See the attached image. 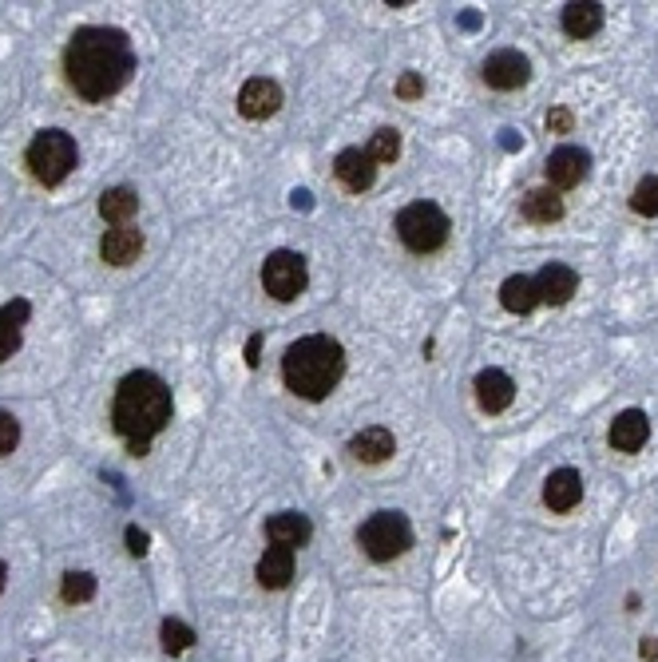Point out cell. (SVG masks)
Segmentation results:
<instances>
[{"label": "cell", "mask_w": 658, "mask_h": 662, "mask_svg": "<svg viewBox=\"0 0 658 662\" xmlns=\"http://www.w3.org/2000/svg\"><path fill=\"white\" fill-rule=\"evenodd\" d=\"M520 215L528 222H536V226H551V222L563 219V199H559V191H551V187L528 191L524 203H520Z\"/></svg>", "instance_id": "24"}, {"label": "cell", "mask_w": 658, "mask_h": 662, "mask_svg": "<svg viewBox=\"0 0 658 662\" xmlns=\"http://www.w3.org/2000/svg\"><path fill=\"white\" fill-rule=\"evenodd\" d=\"M76 163H80V147H76V139H72L68 131H60V127L36 131L32 143H28V151H24V167H28V175H32L40 187H60V183L76 171Z\"/></svg>", "instance_id": "4"}, {"label": "cell", "mask_w": 658, "mask_h": 662, "mask_svg": "<svg viewBox=\"0 0 658 662\" xmlns=\"http://www.w3.org/2000/svg\"><path fill=\"white\" fill-rule=\"evenodd\" d=\"M421 96H425V80H421V72H405V76L397 80V100L413 104V100H421Z\"/></svg>", "instance_id": "30"}, {"label": "cell", "mask_w": 658, "mask_h": 662, "mask_svg": "<svg viewBox=\"0 0 658 662\" xmlns=\"http://www.w3.org/2000/svg\"><path fill=\"white\" fill-rule=\"evenodd\" d=\"M278 108H282V88H278V80L254 76V80L242 84V92H238V115H242V119L262 123V119L278 115Z\"/></svg>", "instance_id": "10"}, {"label": "cell", "mask_w": 658, "mask_h": 662, "mask_svg": "<svg viewBox=\"0 0 658 662\" xmlns=\"http://www.w3.org/2000/svg\"><path fill=\"white\" fill-rule=\"evenodd\" d=\"M135 76V48L123 28L84 24L64 44V80L88 104H108Z\"/></svg>", "instance_id": "1"}, {"label": "cell", "mask_w": 658, "mask_h": 662, "mask_svg": "<svg viewBox=\"0 0 658 662\" xmlns=\"http://www.w3.org/2000/svg\"><path fill=\"white\" fill-rule=\"evenodd\" d=\"M135 211H139V195L131 187H108L100 195V219L108 226H131Z\"/></svg>", "instance_id": "23"}, {"label": "cell", "mask_w": 658, "mask_h": 662, "mask_svg": "<svg viewBox=\"0 0 658 662\" xmlns=\"http://www.w3.org/2000/svg\"><path fill=\"white\" fill-rule=\"evenodd\" d=\"M123 540H127V552H131V555H147V548H151V536H147L139 524H127Z\"/></svg>", "instance_id": "31"}, {"label": "cell", "mask_w": 658, "mask_h": 662, "mask_svg": "<svg viewBox=\"0 0 658 662\" xmlns=\"http://www.w3.org/2000/svg\"><path fill=\"white\" fill-rule=\"evenodd\" d=\"M357 548L373 563H393L413 548V524L405 512H373L357 528Z\"/></svg>", "instance_id": "5"}, {"label": "cell", "mask_w": 658, "mask_h": 662, "mask_svg": "<svg viewBox=\"0 0 658 662\" xmlns=\"http://www.w3.org/2000/svg\"><path fill=\"white\" fill-rule=\"evenodd\" d=\"M480 80L488 88H496V92H516V88H524L532 80V60L524 52H516V48H500V52H492L480 64Z\"/></svg>", "instance_id": "8"}, {"label": "cell", "mask_w": 658, "mask_h": 662, "mask_svg": "<svg viewBox=\"0 0 658 662\" xmlns=\"http://www.w3.org/2000/svg\"><path fill=\"white\" fill-rule=\"evenodd\" d=\"M345 377V349L329 333L298 337L282 353V381L302 401H326Z\"/></svg>", "instance_id": "3"}, {"label": "cell", "mask_w": 658, "mask_h": 662, "mask_svg": "<svg viewBox=\"0 0 658 662\" xmlns=\"http://www.w3.org/2000/svg\"><path fill=\"white\" fill-rule=\"evenodd\" d=\"M512 401H516V381L504 369H480L476 373V405L484 413L496 417V413L512 409Z\"/></svg>", "instance_id": "12"}, {"label": "cell", "mask_w": 658, "mask_h": 662, "mask_svg": "<svg viewBox=\"0 0 658 662\" xmlns=\"http://www.w3.org/2000/svg\"><path fill=\"white\" fill-rule=\"evenodd\" d=\"M647 437H651V421H647L643 409H627V413H619L615 425L607 429V444H611L615 452H639V448L647 444Z\"/></svg>", "instance_id": "16"}, {"label": "cell", "mask_w": 658, "mask_h": 662, "mask_svg": "<svg viewBox=\"0 0 658 662\" xmlns=\"http://www.w3.org/2000/svg\"><path fill=\"white\" fill-rule=\"evenodd\" d=\"M571 123H575V119H571V111L567 108L548 111V127L555 131V135H567V131H571Z\"/></svg>", "instance_id": "32"}, {"label": "cell", "mask_w": 658, "mask_h": 662, "mask_svg": "<svg viewBox=\"0 0 658 662\" xmlns=\"http://www.w3.org/2000/svg\"><path fill=\"white\" fill-rule=\"evenodd\" d=\"M306 286H310V270H306V258L298 250L266 254V262H262V290L274 302H294V298L306 294Z\"/></svg>", "instance_id": "7"}, {"label": "cell", "mask_w": 658, "mask_h": 662, "mask_svg": "<svg viewBox=\"0 0 658 662\" xmlns=\"http://www.w3.org/2000/svg\"><path fill=\"white\" fill-rule=\"evenodd\" d=\"M4 583H8V567L0 563V595H4Z\"/></svg>", "instance_id": "35"}, {"label": "cell", "mask_w": 658, "mask_h": 662, "mask_svg": "<svg viewBox=\"0 0 658 662\" xmlns=\"http://www.w3.org/2000/svg\"><path fill=\"white\" fill-rule=\"evenodd\" d=\"M258 353H262V333H254V337L246 341V365H250V369H258V361H262Z\"/></svg>", "instance_id": "33"}, {"label": "cell", "mask_w": 658, "mask_h": 662, "mask_svg": "<svg viewBox=\"0 0 658 662\" xmlns=\"http://www.w3.org/2000/svg\"><path fill=\"white\" fill-rule=\"evenodd\" d=\"M559 24L571 40H591L603 28V4H567Z\"/></svg>", "instance_id": "22"}, {"label": "cell", "mask_w": 658, "mask_h": 662, "mask_svg": "<svg viewBox=\"0 0 658 662\" xmlns=\"http://www.w3.org/2000/svg\"><path fill=\"white\" fill-rule=\"evenodd\" d=\"M143 246H147V238L139 226H111L100 238V258L108 266H131V262H139Z\"/></svg>", "instance_id": "13"}, {"label": "cell", "mask_w": 658, "mask_h": 662, "mask_svg": "<svg viewBox=\"0 0 658 662\" xmlns=\"http://www.w3.org/2000/svg\"><path fill=\"white\" fill-rule=\"evenodd\" d=\"M16 444H20V421L8 409H0V456L16 452Z\"/></svg>", "instance_id": "29"}, {"label": "cell", "mask_w": 658, "mask_h": 662, "mask_svg": "<svg viewBox=\"0 0 658 662\" xmlns=\"http://www.w3.org/2000/svg\"><path fill=\"white\" fill-rule=\"evenodd\" d=\"M500 306H504L508 314H532V310L540 306L536 278H528V274H512V278H504V286H500Z\"/></svg>", "instance_id": "21"}, {"label": "cell", "mask_w": 658, "mask_h": 662, "mask_svg": "<svg viewBox=\"0 0 658 662\" xmlns=\"http://www.w3.org/2000/svg\"><path fill=\"white\" fill-rule=\"evenodd\" d=\"M583 500V476L575 468H555L544 480V504L551 512H571Z\"/></svg>", "instance_id": "17"}, {"label": "cell", "mask_w": 658, "mask_h": 662, "mask_svg": "<svg viewBox=\"0 0 658 662\" xmlns=\"http://www.w3.org/2000/svg\"><path fill=\"white\" fill-rule=\"evenodd\" d=\"M159 639H163V651H167L171 659H179L183 651H191V643H195V631H191L187 623H179V619H163V627H159Z\"/></svg>", "instance_id": "27"}, {"label": "cell", "mask_w": 658, "mask_h": 662, "mask_svg": "<svg viewBox=\"0 0 658 662\" xmlns=\"http://www.w3.org/2000/svg\"><path fill=\"white\" fill-rule=\"evenodd\" d=\"M333 175H337V183H341L349 195H365V191L377 183V163L369 159V151L345 147V151H337V159H333Z\"/></svg>", "instance_id": "11"}, {"label": "cell", "mask_w": 658, "mask_h": 662, "mask_svg": "<svg viewBox=\"0 0 658 662\" xmlns=\"http://www.w3.org/2000/svg\"><path fill=\"white\" fill-rule=\"evenodd\" d=\"M587 171H591V155L583 151V147H555L548 155V163H544V175H548L551 191H571V187H579L583 179H587Z\"/></svg>", "instance_id": "9"}, {"label": "cell", "mask_w": 658, "mask_h": 662, "mask_svg": "<svg viewBox=\"0 0 658 662\" xmlns=\"http://www.w3.org/2000/svg\"><path fill=\"white\" fill-rule=\"evenodd\" d=\"M175 401H171V385L151 373V369H135L115 385V401H111V425L115 433L127 441L131 456H147L151 441L171 425Z\"/></svg>", "instance_id": "2"}, {"label": "cell", "mask_w": 658, "mask_h": 662, "mask_svg": "<svg viewBox=\"0 0 658 662\" xmlns=\"http://www.w3.org/2000/svg\"><path fill=\"white\" fill-rule=\"evenodd\" d=\"M365 151H369L373 163H397L401 159V131L397 127H377Z\"/></svg>", "instance_id": "26"}, {"label": "cell", "mask_w": 658, "mask_h": 662, "mask_svg": "<svg viewBox=\"0 0 658 662\" xmlns=\"http://www.w3.org/2000/svg\"><path fill=\"white\" fill-rule=\"evenodd\" d=\"M639 659H643V662H655L658 659V639H643V647H639Z\"/></svg>", "instance_id": "34"}, {"label": "cell", "mask_w": 658, "mask_h": 662, "mask_svg": "<svg viewBox=\"0 0 658 662\" xmlns=\"http://www.w3.org/2000/svg\"><path fill=\"white\" fill-rule=\"evenodd\" d=\"M60 599H64L68 607L92 603V599H96V575H92V571H68V575L60 579Z\"/></svg>", "instance_id": "25"}, {"label": "cell", "mask_w": 658, "mask_h": 662, "mask_svg": "<svg viewBox=\"0 0 658 662\" xmlns=\"http://www.w3.org/2000/svg\"><path fill=\"white\" fill-rule=\"evenodd\" d=\"M452 222L440 211L437 203H409L397 215V238L405 242V250L413 254H437L440 246L448 242Z\"/></svg>", "instance_id": "6"}, {"label": "cell", "mask_w": 658, "mask_h": 662, "mask_svg": "<svg viewBox=\"0 0 658 662\" xmlns=\"http://www.w3.org/2000/svg\"><path fill=\"white\" fill-rule=\"evenodd\" d=\"M575 290H579V274H575L571 266H563V262H548V266L536 274V294H540V302H548V306H567V302L575 298Z\"/></svg>", "instance_id": "15"}, {"label": "cell", "mask_w": 658, "mask_h": 662, "mask_svg": "<svg viewBox=\"0 0 658 662\" xmlns=\"http://www.w3.org/2000/svg\"><path fill=\"white\" fill-rule=\"evenodd\" d=\"M631 211L635 215H647V219H658V175L639 179V187L631 195Z\"/></svg>", "instance_id": "28"}, {"label": "cell", "mask_w": 658, "mask_h": 662, "mask_svg": "<svg viewBox=\"0 0 658 662\" xmlns=\"http://www.w3.org/2000/svg\"><path fill=\"white\" fill-rule=\"evenodd\" d=\"M254 575H258V583H262L266 591H282V587L294 579V552L270 544V548L262 552V559H258Z\"/></svg>", "instance_id": "20"}, {"label": "cell", "mask_w": 658, "mask_h": 662, "mask_svg": "<svg viewBox=\"0 0 658 662\" xmlns=\"http://www.w3.org/2000/svg\"><path fill=\"white\" fill-rule=\"evenodd\" d=\"M266 540L274 548H290L294 552V548H306L314 540V524L302 512H278V516L266 520Z\"/></svg>", "instance_id": "14"}, {"label": "cell", "mask_w": 658, "mask_h": 662, "mask_svg": "<svg viewBox=\"0 0 658 662\" xmlns=\"http://www.w3.org/2000/svg\"><path fill=\"white\" fill-rule=\"evenodd\" d=\"M28 318H32V302L28 298H12L8 306H0V361H8L20 349Z\"/></svg>", "instance_id": "18"}, {"label": "cell", "mask_w": 658, "mask_h": 662, "mask_svg": "<svg viewBox=\"0 0 658 662\" xmlns=\"http://www.w3.org/2000/svg\"><path fill=\"white\" fill-rule=\"evenodd\" d=\"M393 452H397V437L381 425H369L349 441V456L361 460V464H385Z\"/></svg>", "instance_id": "19"}]
</instances>
